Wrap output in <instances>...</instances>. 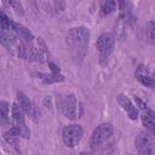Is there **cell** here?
Listing matches in <instances>:
<instances>
[{
	"label": "cell",
	"mask_w": 155,
	"mask_h": 155,
	"mask_svg": "<svg viewBox=\"0 0 155 155\" xmlns=\"http://www.w3.org/2000/svg\"><path fill=\"white\" fill-rule=\"evenodd\" d=\"M8 111H10V105L5 101H0V121L6 122L8 120Z\"/></svg>",
	"instance_id": "obj_15"
},
{
	"label": "cell",
	"mask_w": 155,
	"mask_h": 155,
	"mask_svg": "<svg viewBox=\"0 0 155 155\" xmlns=\"http://www.w3.org/2000/svg\"><path fill=\"white\" fill-rule=\"evenodd\" d=\"M4 5L12 7L17 13H23V6L19 1H4Z\"/></svg>",
	"instance_id": "obj_20"
},
{
	"label": "cell",
	"mask_w": 155,
	"mask_h": 155,
	"mask_svg": "<svg viewBox=\"0 0 155 155\" xmlns=\"http://www.w3.org/2000/svg\"><path fill=\"white\" fill-rule=\"evenodd\" d=\"M147 36H148L149 41L151 44H154V40H155V23L153 21H150L148 23V27H147Z\"/></svg>",
	"instance_id": "obj_19"
},
{
	"label": "cell",
	"mask_w": 155,
	"mask_h": 155,
	"mask_svg": "<svg viewBox=\"0 0 155 155\" xmlns=\"http://www.w3.org/2000/svg\"><path fill=\"white\" fill-rule=\"evenodd\" d=\"M17 104L19 105V108L23 110V113L28 114L30 117H35L36 116V111H35V107L31 103V101L21 91L17 92Z\"/></svg>",
	"instance_id": "obj_11"
},
{
	"label": "cell",
	"mask_w": 155,
	"mask_h": 155,
	"mask_svg": "<svg viewBox=\"0 0 155 155\" xmlns=\"http://www.w3.org/2000/svg\"><path fill=\"white\" fill-rule=\"evenodd\" d=\"M113 134V126L110 124H102L99 125L91 136V147L92 149H99L102 148L108 139Z\"/></svg>",
	"instance_id": "obj_4"
},
{
	"label": "cell",
	"mask_w": 155,
	"mask_h": 155,
	"mask_svg": "<svg viewBox=\"0 0 155 155\" xmlns=\"http://www.w3.org/2000/svg\"><path fill=\"white\" fill-rule=\"evenodd\" d=\"M11 120H12V127L18 132V134L21 137L28 138L30 132H29L28 127L25 126L24 113L17 103H13L11 107Z\"/></svg>",
	"instance_id": "obj_3"
},
{
	"label": "cell",
	"mask_w": 155,
	"mask_h": 155,
	"mask_svg": "<svg viewBox=\"0 0 155 155\" xmlns=\"http://www.w3.org/2000/svg\"><path fill=\"white\" fill-rule=\"evenodd\" d=\"M90 31L85 27L71 28L67 35V44L69 45L74 57L81 58L85 54L86 47L88 45Z\"/></svg>",
	"instance_id": "obj_1"
},
{
	"label": "cell",
	"mask_w": 155,
	"mask_h": 155,
	"mask_svg": "<svg viewBox=\"0 0 155 155\" xmlns=\"http://www.w3.org/2000/svg\"><path fill=\"white\" fill-rule=\"evenodd\" d=\"M11 24L12 21L0 11V30H11Z\"/></svg>",
	"instance_id": "obj_16"
},
{
	"label": "cell",
	"mask_w": 155,
	"mask_h": 155,
	"mask_svg": "<svg viewBox=\"0 0 155 155\" xmlns=\"http://www.w3.org/2000/svg\"><path fill=\"white\" fill-rule=\"evenodd\" d=\"M140 119H142L143 125L148 130H153L154 128V126H155V114H154V111L151 109H148V108L143 109Z\"/></svg>",
	"instance_id": "obj_13"
},
{
	"label": "cell",
	"mask_w": 155,
	"mask_h": 155,
	"mask_svg": "<svg viewBox=\"0 0 155 155\" xmlns=\"http://www.w3.org/2000/svg\"><path fill=\"white\" fill-rule=\"evenodd\" d=\"M115 8H116V2L113 0H109V1H105L102 4V13L103 15H109Z\"/></svg>",
	"instance_id": "obj_17"
},
{
	"label": "cell",
	"mask_w": 155,
	"mask_h": 155,
	"mask_svg": "<svg viewBox=\"0 0 155 155\" xmlns=\"http://www.w3.org/2000/svg\"><path fill=\"white\" fill-rule=\"evenodd\" d=\"M82 136H84V130L80 125L76 124L67 125L62 131V139L64 144L69 148H74L81 140Z\"/></svg>",
	"instance_id": "obj_5"
},
{
	"label": "cell",
	"mask_w": 155,
	"mask_h": 155,
	"mask_svg": "<svg viewBox=\"0 0 155 155\" xmlns=\"http://www.w3.org/2000/svg\"><path fill=\"white\" fill-rule=\"evenodd\" d=\"M59 109L63 115L70 120H75L78 116V101L74 94H68L59 99Z\"/></svg>",
	"instance_id": "obj_8"
},
{
	"label": "cell",
	"mask_w": 155,
	"mask_h": 155,
	"mask_svg": "<svg viewBox=\"0 0 155 155\" xmlns=\"http://www.w3.org/2000/svg\"><path fill=\"white\" fill-rule=\"evenodd\" d=\"M139 155H151L154 151V137L150 132H140L134 140Z\"/></svg>",
	"instance_id": "obj_6"
},
{
	"label": "cell",
	"mask_w": 155,
	"mask_h": 155,
	"mask_svg": "<svg viewBox=\"0 0 155 155\" xmlns=\"http://www.w3.org/2000/svg\"><path fill=\"white\" fill-rule=\"evenodd\" d=\"M4 137H5V139H6L7 143H10V144H15V143L18 140V138H19L21 136L18 134V132H17L13 127H11V128H8V130L4 133Z\"/></svg>",
	"instance_id": "obj_14"
},
{
	"label": "cell",
	"mask_w": 155,
	"mask_h": 155,
	"mask_svg": "<svg viewBox=\"0 0 155 155\" xmlns=\"http://www.w3.org/2000/svg\"><path fill=\"white\" fill-rule=\"evenodd\" d=\"M114 42H115V39H114L113 34L104 33V34L99 35V38L97 39V42H96V47H97L101 59H107L110 56V53L113 52V48H114Z\"/></svg>",
	"instance_id": "obj_7"
},
{
	"label": "cell",
	"mask_w": 155,
	"mask_h": 155,
	"mask_svg": "<svg viewBox=\"0 0 155 155\" xmlns=\"http://www.w3.org/2000/svg\"><path fill=\"white\" fill-rule=\"evenodd\" d=\"M0 42L13 56L24 58L25 44L12 30H0Z\"/></svg>",
	"instance_id": "obj_2"
},
{
	"label": "cell",
	"mask_w": 155,
	"mask_h": 155,
	"mask_svg": "<svg viewBox=\"0 0 155 155\" xmlns=\"http://www.w3.org/2000/svg\"><path fill=\"white\" fill-rule=\"evenodd\" d=\"M116 102L119 103V105L122 108V110L126 111L127 116L131 119V120H136L138 117V111H137V108L133 105V103L124 94H117L116 96Z\"/></svg>",
	"instance_id": "obj_9"
},
{
	"label": "cell",
	"mask_w": 155,
	"mask_h": 155,
	"mask_svg": "<svg viewBox=\"0 0 155 155\" xmlns=\"http://www.w3.org/2000/svg\"><path fill=\"white\" fill-rule=\"evenodd\" d=\"M42 80H44L45 84H52V82L63 81V80H64V76L61 75V74H52V75H50V76L45 75V76L42 78Z\"/></svg>",
	"instance_id": "obj_18"
},
{
	"label": "cell",
	"mask_w": 155,
	"mask_h": 155,
	"mask_svg": "<svg viewBox=\"0 0 155 155\" xmlns=\"http://www.w3.org/2000/svg\"><path fill=\"white\" fill-rule=\"evenodd\" d=\"M80 155H90V154H87V153H81Z\"/></svg>",
	"instance_id": "obj_22"
},
{
	"label": "cell",
	"mask_w": 155,
	"mask_h": 155,
	"mask_svg": "<svg viewBox=\"0 0 155 155\" xmlns=\"http://www.w3.org/2000/svg\"><path fill=\"white\" fill-rule=\"evenodd\" d=\"M48 65L51 67V70H52V74H58V71H59V68L54 64V63H52V62H48Z\"/></svg>",
	"instance_id": "obj_21"
},
{
	"label": "cell",
	"mask_w": 155,
	"mask_h": 155,
	"mask_svg": "<svg viewBox=\"0 0 155 155\" xmlns=\"http://www.w3.org/2000/svg\"><path fill=\"white\" fill-rule=\"evenodd\" d=\"M11 30L17 34V36H19V39L23 41V42H30L34 40V36L33 34L29 31V29H27L24 25L17 23V22H12L11 24Z\"/></svg>",
	"instance_id": "obj_12"
},
{
	"label": "cell",
	"mask_w": 155,
	"mask_h": 155,
	"mask_svg": "<svg viewBox=\"0 0 155 155\" xmlns=\"http://www.w3.org/2000/svg\"><path fill=\"white\" fill-rule=\"evenodd\" d=\"M134 75H136V79H137L142 85H144V86H147V87H150V88L154 87V78H153V74L148 70L147 67H144V65H142V64L138 65L137 69H136Z\"/></svg>",
	"instance_id": "obj_10"
}]
</instances>
